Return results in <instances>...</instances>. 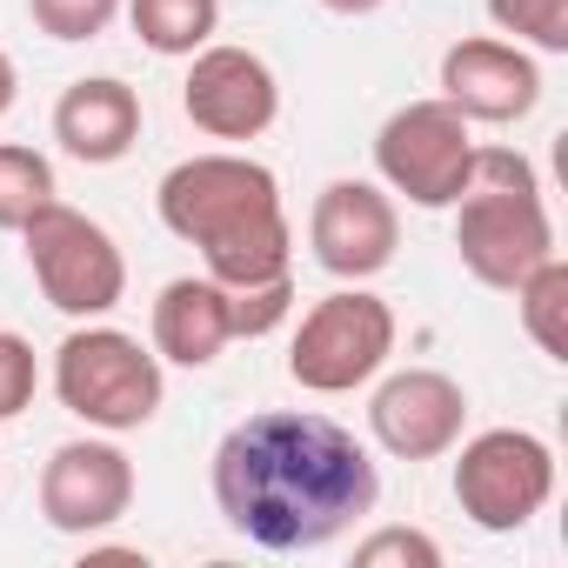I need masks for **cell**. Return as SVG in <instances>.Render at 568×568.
I'll use <instances>...</instances> for the list:
<instances>
[{"instance_id": "7a4b0ae2", "label": "cell", "mask_w": 568, "mask_h": 568, "mask_svg": "<svg viewBox=\"0 0 568 568\" xmlns=\"http://www.w3.org/2000/svg\"><path fill=\"white\" fill-rule=\"evenodd\" d=\"M161 227L187 247H201V267L221 288H261L281 281L295 261V227L281 207L274 168L247 154H194L161 174Z\"/></svg>"}, {"instance_id": "9c48e42d", "label": "cell", "mask_w": 568, "mask_h": 568, "mask_svg": "<svg viewBox=\"0 0 568 568\" xmlns=\"http://www.w3.org/2000/svg\"><path fill=\"white\" fill-rule=\"evenodd\" d=\"M187 81H181V114L207 134V141H254L274 128L281 114V88H274V68L247 48H201L187 54Z\"/></svg>"}, {"instance_id": "4fadbf2b", "label": "cell", "mask_w": 568, "mask_h": 568, "mask_svg": "<svg viewBox=\"0 0 568 568\" xmlns=\"http://www.w3.org/2000/svg\"><path fill=\"white\" fill-rule=\"evenodd\" d=\"M134 508V462L114 442H61L41 468V515L61 535H101Z\"/></svg>"}, {"instance_id": "ac0fdd59", "label": "cell", "mask_w": 568, "mask_h": 568, "mask_svg": "<svg viewBox=\"0 0 568 568\" xmlns=\"http://www.w3.org/2000/svg\"><path fill=\"white\" fill-rule=\"evenodd\" d=\"M54 201V161L41 148L0 141V234H21Z\"/></svg>"}, {"instance_id": "cb8c5ba5", "label": "cell", "mask_w": 568, "mask_h": 568, "mask_svg": "<svg viewBox=\"0 0 568 568\" xmlns=\"http://www.w3.org/2000/svg\"><path fill=\"white\" fill-rule=\"evenodd\" d=\"M14 94H21V74H14V61H8V48H0V114L14 108Z\"/></svg>"}, {"instance_id": "ffe728a7", "label": "cell", "mask_w": 568, "mask_h": 568, "mask_svg": "<svg viewBox=\"0 0 568 568\" xmlns=\"http://www.w3.org/2000/svg\"><path fill=\"white\" fill-rule=\"evenodd\" d=\"M128 0H28V14L48 41H101Z\"/></svg>"}, {"instance_id": "ba28073f", "label": "cell", "mask_w": 568, "mask_h": 568, "mask_svg": "<svg viewBox=\"0 0 568 568\" xmlns=\"http://www.w3.org/2000/svg\"><path fill=\"white\" fill-rule=\"evenodd\" d=\"M475 121H462L442 94L435 101H408L382 121L375 134V168L388 194H408L415 207H455L468 187V161H475Z\"/></svg>"}, {"instance_id": "7c38bea8", "label": "cell", "mask_w": 568, "mask_h": 568, "mask_svg": "<svg viewBox=\"0 0 568 568\" xmlns=\"http://www.w3.org/2000/svg\"><path fill=\"white\" fill-rule=\"evenodd\" d=\"M442 101L462 114V121H481V128H515L541 108V68L521 41H455L442 54Z\"/></svg>"}, {"instance_id": "6da1fadb", "label": "cell", "mask_w": 568, "mask_h": 568, "mask_svg": "<svg viewBox=\"0 0 568 568\" xmlns=\"http://www.w3.org/2000/svg\"><path fill=\"white\" fill-rule=\"evenodd\" d=\"M382 475L368 448L308 408H261L214 448V508L267 555H302L375 515Z\"/></svg>"}, {"instance_id": "44dd1931", "label": "cell", "mask_w": 568, "mask_h": 568, "mask_svg": "<svg viewBox=\"0 0 568 568\" xmlns=\"http://www.w3.org/2000/svg\"><path fill=\"white\" fill-rule=\"evenodd\" d=\"M295 308V274L281 281H261V288H227V322H234V342H261L267 328H281Z\"/></svg>"}, {"instance_id": "e0dca14e", "label": "cell", "mask_w": 568, "mask_h": 568, "mask_svg": "<svg viewBox=\"0 0 568 568\" xmlns=\"http://www.w3.org/2000/svg\"><path fill=\"white\" fill-rule=\"evenodd\" d=\"M508 295H515V308H521L528 342H535L548 362H568V261L548 254L541 267H528V274L515 281Z\"/></svg>"}, {"instance_id": "603a6c76", "label": "cell", "mask_w": 568, "mask_h": 568, "mask_svg": "<svg viewBox=\"0 0 568 568\" xmlns=\"http://www.w3.org/2000/svg\"><path fill=\"white\" fill-rule=\"evenodd\" d=\"M34 382H41V368H34V348H28L21 335H8V328H0V422H14V415L34 402Z\"/></svg>"}, {"instance_id": "52a82bcc", "label": "cell", "mask_w": 568, "mask_h": 568, "mask_svg": "<svg viewBox=\"0 0 568 568\" xmlns=\"http://www.w3.org/2000/svg\"><path fill=\"white\" fill-rule=\"evenodd\" d=\"M455 501L481 535H515L555 501V448L528 428H481L455 442Z\"/></svg>"}, {"instance_id": "3957f363", "label": "cell", "mask_w": 568, "mask_h": 568, "mask_svg": "<svg viewBox=\"0 0 568 568\" xmlns=\"http://www.w3.org/2000/svg\"><path fill=\"white\" fill-rule=\"evenodd\" d=\"M54 395L68 415H81L88 428H108V435H128V428H148L161 415V355L141 348L134 335L121 328H74L61 348H54Z\"/></svg>"}, {"instance_id": "d6986e66", "label": "cell", "mask_w": 568, "mask_h": 568, "mask_svg": "<svg viewBox=\"0 0 568 568\" xmlns=\"http://www.w3.org/2000/svg\"><path fill=\"white\" fill-rule=\"evenodd\" d=\"M488 21L541 54H568V0H488Z\"/></svg>"}, {"instance_id": "7402d4cb", "label": "cell", "mask_w": 568, "mask_h": 568, "mask_svg": "<svg viewBox=\"0 0 568 568\" xmlns=\"http://www.w3.org/2000/svg\"><path fill=\"white\" fill-rule=\"evenodd\" d=\"M355 568H442V541L422 528H375L355 541Z\"/></svg>"}, {"instance_id": "8992f818", "label": "cell", "mask_w": 568, "mask_h": 568, "mask_svg": "<svg viewBox=\"0 0 568 568\" xmlns=\"http://www.w3.org/2000/svg\"><path fill=\"white\" fill-rule=\"evenodd\" d=\"M388 355H395V308L368 288H342L302 315L288 375L308 395H355L388 368Z\"/></svg>"}, {"instance_id": "2e32d148", "label": "cell", "mask_w": 568, "mask_h": 568, "mask_svg": "<svg viewBox=\"0 0 568 568\" xmlns=\"http://www.w3.org/2000/svg\"><path fill=\"white\" fill-rule=\"evenodd\" d=\"M128 21L141 34L148 54H168V61H187L214 41L221 28V0H128Z\"/></svg>"}, {"instance_id": "30bf717a", "label": "cell", "mask_w": 568, "mask_h": 568, "mask_svg": "<svg viewBox=\"0 0 568 568\" xmlns=\"http://www.w3.org/2000/svg\"><path fill=\"white\" fill-rule=\"evenodd\" d=\"M308 247L335 281H368L395 261L402 247V214L395 194L375 181H328L308 214Z\"/></svg>"}, {"instance_id": "5b68a950", "label": "cell", "mask_w": 568, "mask_h": 568, "mask_svg": "<svg viewBox=\"0 0 568 568\" xmlns=\"http://www.w3.org/2000/svg\"><path fill=\"white\" fill-rule=\"evenodd\" d=\"M455 254L481 288H515L555 254V221L541 181H468L455 201Z\"/></svg>"}, {"instance_id": "9a60e30c", "label": "cell", "mask_w": 568, "mask_h": 568, "mask_svg": "<svg viewBox=\"0 0 568 568\" xmlns=\"http://www.w3.org/2000/svg\"><path fill=\"white\" fill-rule=\"evenodd\" d=\"M227 342H234V322H227L221 281H207V274L168 281L161 302H154V355L174 368H207V362H221Z\"/></svg>"}, {"instance_id": "d4e9b609", "label": "cell", "mask_w": 568, "mask_h": 568, "mask_svg": "<svg viewBox=\"0 0 568 568\" xmlns=\"http://www.w3.org/2000/svg\"><path fill=\"white\" fill-rule=\"evenodd\" d=\"M328 14H375V8H388V0H322Z\"/></svg>"}, {"instance_id": "8fae6325", "label": "cell", "mask_w": 568, "mask_h": 568, "mask_svg": "<svg viewBox=\"0 0 568 568\" xmlns=\"http://www.w3.org/2000/svg\"><path fill=\"white\" fill-rule=\"evenodd\" d=\"M368 428L395 462H442V455H455V442L468 428V395L442 368H402L375 388Z\"/></svg>"}, {"instance_id": "277c9868", "label": "cell", "mask_w": 568, "mask_h": 568, "mask_svg": "<svg viewBox=\"0 0 568 568\" xmlns=\"http://www.w3.org/2000/svg\"><path fill=\"white\" fill-rule=\"evenodd\" d=\"M21 241H28V267L41 281L48 308H61L68 322H101V315L121 308V295H128V254H121V241L101 221H88L81 207H68L54 194L21 227Z\"/></svg>"}, {"instance_id": "5bb4252c", "label": "cell", "mask_w": 568, "mask_h": 568, "mask_svg": "<svg viewBox=\"0 0 568 568\" xmlns=\"http://www.w3.org/2000/svg\"><path fill=\"white\" fill-rule=\"evenodd\" d=\"M54 141L88 161V168H114L134 154L141 141V94L114 74H94V81H74L61 101H54Z\"/></svg>"}]
</instances>
